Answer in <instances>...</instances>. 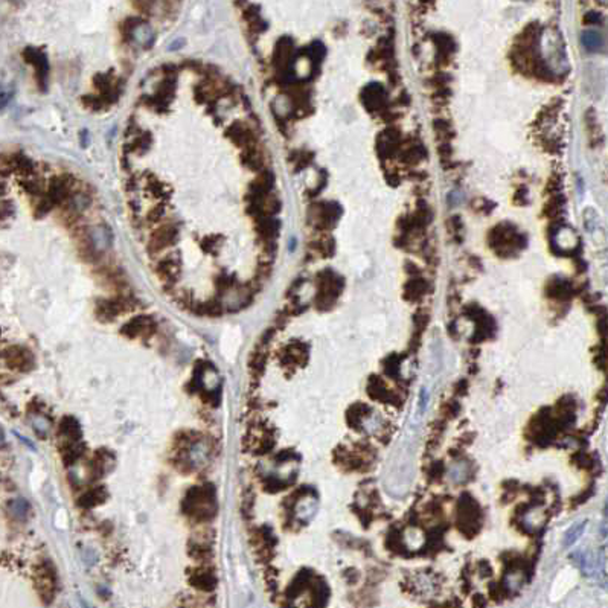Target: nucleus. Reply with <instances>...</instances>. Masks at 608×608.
Instances as JSON below:
<instances>
[{
	"label": "nucleus",
	"instance_id": "obj_8",
	"mask_svg": "<svg viewBox=\"0 0 608 608\" xmlns=\"http://www.w3.org/2000/svg\"><path fill=\"white\" fill-rule=\"evenodd\" d=\"M194 584L197 585V587H200V588H206V590H209V588H212L214 585H215V579H214V576L211 575V573H208V572H198L195 576H194Z\"/></svg>",
	"mask_w": 608,
	"mask_h": 608
},
{
	"label": "nucleus",
	"instance_id": "obj_5",
	"mask_svg": "<svg viewBox=\"0 0 608 608\" xmlns=\"http://www.w3.org/2000/svg\"><path fill=\"white\" fill-rule=\"evenodd\" d=\"M10 512L11 515H14L16 518L23 520L28 512H29V503L25 498H16L10 503Z\"/></svg>",
	"mask_w": 608,
	"mask_h": 608
},
{
	"label": "nucleus",
	"instance_id": "obj_9",
	"mask_svg": "<svg viewBox=\"0 0 608 608\" xmlns=\"http://www.w3.org/2000/svg\"><path fill=\"white\" fill-rule=\"evenodd\" d=\"M134 8L140 13H149L153 7V0H131Z\"/></svg>",
	"mask_w": 608,
	"mask_h": 608
},
{
	"label": "nucleus",
	"instance_id": "obj_2",
	"mask_svg": "<svg viewBox=\"0 0 608 608\" xmlns=\"http://www.w3.org/2000/svg\"><path fill=\"white\" fill-rule=\"evenodd\" d=\"M177 236H179V229H177L176 226H174V224L162 226V227H159V229L151 235L148 248H149V251H153V253H157V251H160V250H165V248L171 247L174 242L177 241Z\"/></svg>",
	"mask_w": 608,
	"mask_h": 608
},
{
	"label": "nucleus",
	"instance_id": "obj_3",
	"mask_svg": "<svg viewBox=\"0 0 608 608\" xmlns=\"http://www.w3.org/2000/svg\"><path fill=\"white\" fill-rule=\"evenodd\" d=\"M157 273L160 275L162 279L165 281H172L174 278L177 276L179 273V266H177V261H174L172 258H165L162 259L159 266H157Z\"/></svg>",
	"mask_w": 608,
	"mask_h": 608
},
{
	"label": "nucleus",
	"instance_id": "obj_11",
	"mask_svg": "<svg viewBox=\"0 0 608 608\" xmlns=\"http://www.w3.org/2000/svg\"><path fill=\"white\" fill-rule=\"evenodd\" d=\"M2 192H4V188H2V191H0V194H2Z\"/></svg>",
	"mask_w": 608,
	"mask_h": 608
},
{
	"label": "nucleus",
	"instance_id": "obj_4",
	"mask_svg": "<svg viewBox=\"0 0 608 608\" xmlns=\"http://www.w3.org/2000/svg\"><path fill=\"white\" fill-rule=\"evenodd\" d=\"M229 137L236 142L238 145H245L250 143L251 140V133L248 128H245L244 125H235L233 128L229 130Z\"/></svg>",
	"mask_w": 608,
	"mask_h": 608
},
{
	"label": "nucleus",
	"instance_id": "obj_7",
	"mask_svg": "<svg viewBox=\"0 0 608 608\" xmlns=\"http://www.w3.org/2000/svg\"><path fill=\"white\" fill-rule=\"evenodd\" d=\"M149 325H151V323H149L148 319L139 317V319H134L131 323H128V325L125 326V332H128L130 335H137V334H142L143 329H145L146 326H149Z\"/></svg>",
	"mask_w": 608,
	"mask_h": 608
},
{
	"label": "nucleus",
	"instance_id": "obj_6",
	"mask_svg": "<svg viewBox=\"0 0 608 608\" xmlns=\"http://www.w3.org/2000/svg\"><path fill=\"white\" fill-rule=\"evenodd\" d=\"M584 529H585V521H582V523H578V525H573V526L567 531V534H566V537H564V546H566V547L573 546V544L578 541V538L582 535Z\"/></svg>",
	"mask_w": 608,
	"mask_h": 608
},
{
	"label": "nucleus",
	"instance_id": "obj_10",
	"mask_svg": "<svg viewBox=\"0 0 608 608\" xmlns=\"http://www.w3.org/2000/svg\"><path fill=\"white\" fill-rule=\"evenodd\" d=\"M4 439H5V436H4V431H2V430H0V445H2V444H4Z\"/></svg>",
	"mask_w": 608,
	"mask_h": 608
},
{
	"label": "nucleus",
	"instance_id": "obj_1",
	"mask_svg": "<svg viewBox=\"0 0 608 608\" xmlns=\"http://www.w3.org/2000/svg\"><path fill=\"white\" fill-rule=\"evenodd\" d=\"M214 492L212 489L203 488V489H192L189 492V498L186 500V504H189L188 512L194 517L198 518H208L214 515L215 511V501H214Z\"/></svg>",
	"mask_w": 608,
	"mask_h": 608
}]
</instances>
